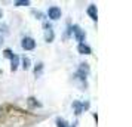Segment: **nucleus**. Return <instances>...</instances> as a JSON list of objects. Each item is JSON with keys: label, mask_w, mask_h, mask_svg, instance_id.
I'll list each match as a JSON object with an SVG mask.
<instances>
[{"label": "nucleus", "mask_w": 132, "mask_h": 127, "mask_svg": "<svg viewBox=\"0 0 132 127\" xmlns=\"http://www.w3.org/2000/svg\"><path fill=\"white\" fill-rule=\"evenodd\" d=\"M21 46H22V49H25V50H33V49L36 47V42H34L31 37H24Z\"/></svg>", "instance_id": "1"}, {"label": "nucleus", "mask_w": 132, "mask_h": 127, "mask_svg": "<svg viewBox=\"0 0 132 127\" xmlns=\"http://www.w3.org/2000/svg\"><path fill=\"white\" fill-rule=\"evenodd\" d=\"M71 31L74 33L76 40H77V42H80V43H83V40H85V31H82V28H80L79 25H73Z\"/></svg>", "instance_id": "2"}, {"label": "nucleus", "mask_w": 132, "mask_h": 127, "mask_svg": "<svg viewBox=\"0 0 132 127\" xmlns=\"http://www.w3.org/2000/svg\"><path fill=\"white\" fill-rule=\"evenodd\" d=\"M48 16L51 19H60L61 18V9L58 6H51L48 9Z\"/></svg>", "instance_id": "3"}, {"label": "nucleus", "mask_w": 132, "mask_h": 127, "mask_svg": "<svg viewBox=\"0 0 132 127\" xmlns=\"http://www.w3.org/2000/svg\"><path fill=\"white\" fill-rule=\"evenodd\" d=\"M43 27H45V40H46L48 43H51L52 40H54V37H55L54 36V30H52V27H51L48 22H45Z\"/></svg>", "instance_id": "4"}, {"label": "nucleus", "mask_w": 132, "mask_h": 127, "mask_svg": "<svg viewBox=\"0 0 132 127\" xmlns=\"http://www.w3.org/2000/svg\"><path fill=\"white\" fill-rule=\"evenodd\" d=\"M88 74H89V67H88V64H80V68H79V71H77V77L80 80H86Z\"/></svg>", "instance_id": "5"}, {"label": "nucleus", "mask_w": 132, "mask_h": 127, "mask_svg": "<svg viewBox=\"0 0 132 127\" xmlns=\"http://www.w3.org/2000/svg\"><path fill=\"white\" fill-rule=\"evenodd\" d=\"M77 50H79V53H82V55H89L90 53V47L86 46V44H83V43H79Z\"/></svg>", "instance_id": "6"}, {"label": "nucleus", "mask_w": 132, "mask_h": 127, "mask_svg": "<svg viewBox=\"0 0 132 127\" xmlns=\"http://www.w3.org/2000/svg\"><path fill=\"white\" fill-rule=\"evenodd\" d=\"M88 13H89V16L94 21H96L98 19V12H96V6H94V5H90L89 7H88Z\"/></svg>", "instance_id": "7"}, {"label": "nucleus", "mask_w": 132, "mask_h": 127, "mask_svg": "<svg viewBox=\"0 0 132 127\" xmlns=\"http://www.w3.org/2000/svg\"><path fill=\"white\" fill-rule=\"evenodd\" d=\"M18 65H19V58L16 55H12V58H11V70L12 71H16Z\"/></svg>", "instance_id": "8"}, {"label": "nucleus", "mask_w": 132, "mask_h": 127, "mask_svg": "<svg viewBox=\"0 0 132 127\" xmlns=\"http://www.w3.org/2000/svg\"><path fill=\"white\" fill-rule=\"evenodd\" d=\"M88 106H89V103H79V102L73 103V108L76 109V114H80V112H82V109L88 108Z\"/></svg>", "instance_id": "9"}, {"label": "nucleus", "mask_w": 132, "mask_h": 127, "mask_svg": "<svg viewBox=\"0 0 132 127\" xmlns=\"http://www.w3.org/2000/svg\"><path fill=\"white\" fill-rule=\"evenodd\" d=\"M28 105L30 106H40V103L37 102L34 97H28Z\"/></svg>", "instance_id": "10"}, {"label": "nucleus", "mask_w": 132, "mask_h": 127, "mask_svg": "<svg viewBox=\"0 0 132 127\" xmlns=\"http://www.w3.org/2000/svg\"><path fill=\"white\" fill-rule=\"evenodd\" d=\"M15 5H16V6H28L30 2H28V0H18V2H15Z\"/></svg>", "instance_id": "11"}, {"label": "nucleus", "mask_w": 132, "mask_h": 127, "mask_svg": "<svg viewBox=\"0 0 132 127\" xmlns=\"http://www.w3.org/2000/svg\"><path fill=\"white\" fill-rule=\"evenodd\" d=\"M22 68H24V70H28V68H30V59H28V58H24V59H22Z\"/></svg>", "instance_id": "12"}, {"label": "nucleus", "mask_w": 132, "mask_h": 127, "mask_svg": "<svg viewBox=\"0 0 132 127\" xmlns=\"http://www.w3.org/2000/svg\"><path fill=\"white\" fill-rule=\"evenodd\" d=\"M56 126L58 127H68L67 126V123L62 120V118H58V120H56Z\"/></svg>", "instance_id": "13"}, {"label": "nucleus", "mask_w": 132, "mask_h": 127, "mask_svg": "<svg viewBox=\"0 0 132 127\" xmlns=\"http://www.w3.org/2000/svg\"><path fill=\"white\" fill-rule=\"evenodd\" d=\"M42 70H43V64H39V67H36V70H34V74L36 75H40L42 74Z\"/></svg>", "instance_id": "14"}, {"label": "nucleus", "mask_w": 132, "mask_h": 127, "mask_svg": "<svg viewBox=\"0 0 132 127\" xmlns=\"http://www.w3.org/2000/svg\"><path fill=\"white\" fill-rule=\"evenodd\" d=\"M12 50H9V49H6V50H5V56H6V58H9V59H11V58H12Z\"/></svg>", "instance_id": "15"}, {"label": "nucleus", "mask_w": 132, "mask_h": 127, "mask_svg": "<svg viewBox=\"0 0 132 127\" xmlns=\"http://www.w3.org/2000/svg\"><path fill=\"white\" fill-rule=\"evenodd\" d=\"M2 42H3V40H2V37H0V46H2Z\"/></svg>", "instance_id": "16"}, {"label": "nucleus", "mask_w": 132, "mask_h": 127, "mask_svg": "<svg viewBox=\"0 0 132 127\" xmlns=\"http://www.w3.org/2000/svg\"><path fill=\"white\" fill-rule=\"evenodd\" d=\"M0 115H2V108H0Z\"/></svg>", "instance_id": "17"}, {"label": "nucleus", "mask_w": 132, "mask_h": 127, "mask_svg": "<svg viewBox=\"0 0 132 127\" xmlns=\"http://www.w3.org/2000/svg\"><path fill=\"white\" fill-rule=\"evenodd\" d=\"M71 127H76V126H74V124H73V126H71Z\"/></svg>", "instance_id": "18"}]
</instances>
